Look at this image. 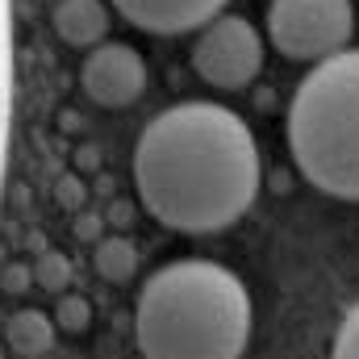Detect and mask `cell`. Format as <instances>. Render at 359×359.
I'll use <instances>...</instances> for the list:
<instances>
[{"label": "cell", "instance_id": "9a60e30c", "mask_svg": "<svg viewBox=\"0 0 359 359\" xmlns=\"http://www.w3.org/2000/svg\"><path fill=\"white\" fill-rule=\"evenodd\" d=\"M0 288H4L8 297H21V292L38 288V284H34V264H8V268L0 271Z\"/></svg>", "mask_w": 359, "mask_h": 359}, {"label": "cell", "instance_id": "ac0fdd59", "mask_svg": "<svg viewBox=\"0 0 359 359\" xmlns=\"http://www.w3.org/2000/svg\"><path fill=\"white\" fill-rule=\"evenodd\" d=\"M0 359H4V347H0Z\"/></svg>", "mask_w": 359, "mask_h": 359}, {"label": "cell", "instance_id": "277c9868", "mask_svg": "<svg viewBox=\"0 0 359 359\" xmlns=\"http://www.w3.org/2000/svg\"><path fill=\"white\" fill-rule=\"evenodd\" d=\"M355 34V4L351 0H271L268 38L292 63H326L347 50Z\"/></svg>", "mask_w": 359, "mask_h": 359}, {"label": "cell", "instance_id": "7c38bea8", "mask_svg": "<svg viewBox=\"0 0 359 359\" xmlns=\"http://www.w3.org/2000/svg\"><path fill=\"white\" fill-rule=\"evenodd\" d=\"M34 284L46 288V292L67 288V284H72V264H67V255H63V251H42V255L34 259Z\"/></svg>", "mask_w": 359, "mask_h": 359}, {"label": "cell", "instance_id": "30bf717a", "mask_svg": "<svg viewBox=\"0 0 359 359\" xmlns=\"http://www.w3.org/2000/svg\"><path fill=\"white\" fill-rule=\"evenodd\" d=\"M92 264L100 280H113V284H126L134 271H138V247L130 238H100L96 251H92Z\"/></svg>", "mask_w": 359, "mask_h": 359}, {"label": "cell", "instance_id": "5b68a950", "mask_svg": "<svg viewBox=\"0 0 359 359\" xmlns=\"http://www.w3.org/2000/svg\"><path fill=\"white\" fill-rule=\"evenodd\" d=\"M192 72L209 88H226V92L247 88L264 72V38H259V29L247 17L222 13L217 21H209L196 34Z\"/></svg>", "mask_w": 359, "mask_h": 359}, {"label": "cell", "instance_id": "52a82bcc", "mask_svg": "<svg viewBox=\"0 0 359 359\" xmlns=\"http://www.w3.org/2000/svg\"><path fill=\"white\" fill-rule=\"evenodd\" d=\"M113 8L147 34H188L217 21L226 0H113Z\"/></svg>", "mask_w": 359, "mask_h": 359}, {"label": "cell", "instance_id": "4fadbf2b", "mask_svg": "<svg viewBox=\"0 0 359 359\" xmlns=\"http://www.w3.org/2000/svg\"><path fill=\"white\" fill-rule=\"evenodd\" d=\"M50 318H55V326H59L63 334H84V330L92 326V305L80 297V292H67Z\"/></svg>", "mask_w": 359, "mask_h": 359}, {"label": "cell", "instance_id": "e0dca14e", "mask_svg": "<svg viewBox=\"0 0 359 359\" xmlns=\"http://www.w3.org/2000/svg\"><path fill=\"white\" fill-rule=\"evenodd\" d=\"M59 201H63V205L76 201V180H63V184H59Z\"/></svg>", "mask_w": 359, "mask_h": 359}, {"label": "cell", "instance_id": "6da1fadb", "mask_svg": "<svg viewBox=\"0 0 359 359\" xmlns=\"http://www.w3.org/2000/svg\"><path fill=\"white\" fill-rule=\"evenodd\" d=\"M251 126L213 100L163 109L134 142V184L155 222L180 234L230 230L259 196Z\"/></svg>", "mask_w": 359, "mask_h": 359}, {"label": "cell", "instance_id": "ba28073f", "mask_svg": "<svg viewBox=\"0 0 359 359\" xmlns=\"http://www.w3.org/2000/svg\"><path fill=\"white\" fill-rule=\"evenodd\" d=\"M50 25L67 46L96 50L104 46V34H109V8L104 0H59L50 13Z\"/></svg>", "mask_w": 359, "mask_h": 359}, {"label": "cell", "instance_id": "9c48e42d", "mask_svg": "<svg viewBox=\"0 0 359 359\" xmlns=\"http://www.w3.org/2000/svg\"><path fill=\"white\" fill-rule=\"evenodd\" d=\"M55 330H59V326H55V318H46V309H17V313L8 318L4 339H8V347H13V355L38 359L55 347Z\"/></svg>", "mask_w": 359, "mask_h": 359}, {"label": "cell", "instance_id": "8fae6325", "mask_svg": "<svg viewBox=\"0 0 359 359\" xmlns=\"http://www.w3.org/2000/svg\"><path fill=\"white\" fill-rule=\"evenodd\" d=\"M8 113H13V38H8V0H0V180L8 151Z\"/></svg>", "mask_w": 359, "mask_h": 359}, {"label": "cell", "instance_id": "3957f363", "mask_svg": "<svg viewBox=\"0 0 359 359\" xmlns=\"http://www.w3.org/2000/svg\"><path fill=\"white\" fill-rule=\"evenodd\" d=\"M288 147L326 196L359 201V50L318 63L288 104Z\"/></svg>", "mask_w": 359, "mask_h": 359}, {"label": "cell", "instance_id": "7a4b0ae2", "mask_svg": "<svg viewBox=\"0 0 359 359\" xmlns=\"http://www.w3.org/2000/svg\"><path fill=\"white\" fill-rule=\"evenodd\" d=\"M251 322L247 284L209 259L159 268L134 305V339L147 359H243Z\"/></svg>", "mask_w": 359, "mask_h": 359}, {"label": "cell", "instance_id": "8992f818", "mask_svg": "<svg viewBox=\"0 0 359 359\" xmlns=\"http://www.w3.org/2000/svg\"><path fill=\"white\" fill-rule=\"evenodd\" d=\"M80 84L100 109H130L147 92V59L126 42H104L84 55Z\"/></svg>", "mask_w": 359, "mask_h": 359}, {"label": "cell", "instance_id": "5bb4252c", "mask_svg": "<svg viewBox=\"0 0 359 359\" xmlns=\"http://www.w3.org/2000/svg\"><path fill=\"white\" fill-rule=\"evenodd\" d=\"M330 359H359V301L347 309L343 326L334 330V343H330Z\"/></svg>", "mask_w": 359, "mask_h": 359}, {"label": "cell", "instance_id": "2e32d148", "mask_svg": "<svg viewBox=\"0 0 359 359\" xmlns=\"http://www.w3.org/2000/svg\"><path fill=\"white\" fill-rule=\"evenodd\" d=\"M100 234V222L92 217V213H80V222H76V238H96ZM100 243V238H96Z\"/></svg>", "mask_w": 359, "mask_h": 359}]
</instances>
